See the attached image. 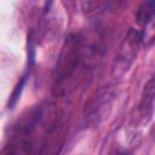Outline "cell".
Returning <instances> with one entry per match:
<instances>
[{
  "label": "cell",
  "mask_w": 155,
  "mask_h": 155,
  "mask_svg": "<svg viewBox=\"0 0 155 155\" xmlns=\"http://www.w3.org/2000/svg\"><path fill=\"white\" fill-rule=\"evenodd\" d=\"M155 17V1L142 2L136 12V19L140 25H148Z\"/></svg>",
  "instance_id": "cell-5"
},
{
  "label": "cell",
  "mask_w": 155,
  "mask_h": 155,
  "mask_svg": "<svg viewBox=\"0 0 155 155\" xmlns=\"http://www.w3.org/2000/svg\"><path fill=\"white\" fill-rule=\"evenodd\" d=\"M84 48L80 34L73 33L65 39L53 70V92L57 96H64L75 88L76 75L84 65Z\"/></svg>",
  "instance_id": "cell-1"
},
{
  "label": "cell",
  "mask_w": 155,
  "mask_h": 155,
  "mask_svg": "<svg viewBox=\"0 0 155 155\" xmlns=\"http://www.w3.org/2000/svg\"><path fill=\"white\" fill-rule=\"evenodd\" d=\"M110 97L111 96L108 92H104V93L97 96L96 101L92 103V105L90 108V116H87L88 120H93L94 122L96 121L98 122L99 119L104 117L103 111H105L107 108H110L109 107L110 105Z\"/></svg>",
  "instance_id": "cell-4"
},
{
  "label": "cell",
  "mask_w": 155,
  "mask_h": 155,
  "mask_svg": "<svg viewBox=\"0 0 155 155\" xmlns=\"http://www.w3.org/2000/svg\"><path fill=\"white\" fill-rule=\"evenodd\" d=\"M116 155H130L128 153H126V151H122V153H117Z\"/></svg>",
  "instance_id": "cell-6"
},
{
  "label": "cell",
  "mask_w": 155,
  "mask_h": 155,
  "mask_svg": "<svg viewBox=\"0 0 155 155\" xmlns=\"http://www.w3.org/2000/svg\"><path fill=\"white\" fill-rule=\"evenodd\" d=\"M143 40V31L130 28L128 31L126 33L125 38L122 39L115 59L113 62V68H111V75L114 79H121L131 68L132 63L134 62L139 45Z\"/></svg>",
  "instance_id": "cell-2"
},
{
  "label": "cell",
  "mask_w": 155,
  "mask_h": 155,
  "mask_svg": "<svg viewBox=\"0 0 155 155\" xmlns=\"http://www.w3.org/2000/svg\"><path fill=\"white\" fill-rule=\"evenodd\" d=\"M155 101V73L144 85L140 101L138 104V114L143 122H148L153 114V104Z\"/></svg>",
  "instance_id": "cell-3"
}]
</instances>
